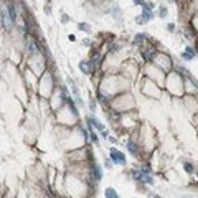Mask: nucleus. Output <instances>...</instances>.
Listing matches in <instances>:
<instances>
[{
	"instance_id": "f257e3e1",
	"label": "nucleus",
	"mask_w": 198,
	"mask_h": 198,
	"mask_svg": "<svg viewBox=\"0 0 198 198\" xmlns=\"http://www.w3.org/2000/svg\"><path fill=\"white\" fill-rule=\"evenodd\" d=\"M111 160L117 165H126V155H124L121 150H117V149H111Z\"/></svg>"
},
{
	"instance_id": "7ed1b4c3",
	"label": "nucleus",
	"mask_w": 198,
	"mask_h": 198,
	"mask_svg": "<svg viewBox=\"0 0 198 198\" xmlns=\"http://www.w3.org/2000/svg\"><path fill=\"white\" fill-rule=\"evenodd\" d=\"M7 10H9V18H10V22H12V23H15V22H17V13H15V7H13V5H9V9H7Z\"/></svg>"
},
{
	"instance_id": "f03ea898",
	"label": "nucleus",
	"mask_w": 198,
	"mask_h": 198,
	"mask_svg": "<svg viewBox=\"0 0 198 198\" xmlns=\"http://www.w3.org/2000/svg\"><path fill=\"white\" fill-rule=\"evenodd\" d=\"M92 173H94V180H99L103 178V168H101V165H94L92 167Z\"/></svg>"
},
{
	"instance_id": "6e6552de",
	"label": "nucleus",
	"mask_w": 198,
	"mask_h": 198,
	"mask_svg": "<svg viewBox=\"0 0 198 198\" xmlns=\"http://www.w3.org/2000/svg\"><path fill=\"white\" fill-rule=\"evenodd\" d=\"M140 180L145 182V183H153V178H152V175H147V173H142V177H140Z\"/></svg>"
},
{
	"instance_id": "423d86ee",
	"label": "nucleus",
	"mask_w": 198,
	"mask_h": 198,
	"mask_svg": "<svg viewBox=\"0 0 198 198\" xmlns=\"http://www.w3.org/2000/svg\"><path fill=\"white\" fill-rule=\"evenodd\" d=\"M106 198H119V195H117V192L114 188H107L106 190Z\"/></svg>"
},
{
	"instance_id": "9b49d317",
	"label": "nucleus",
	"mask_w": 198,
	"mask_h": 198,
	"mask_svg": "<svg viewBox=\"0 0 198 198\" xmlns=\"http://www.w3.org/2000/svg\"><path fill=\"white\" fill-rule=\"evenodd\" d=\"M79 30H84V31H89V25H88V23H79Z\"/></svg>"
},
{
	"instance_id": "0eeeda50",
	"label": "nucleus",
	"mask_w": 198,
	"mask_h": 198,
	"mask_svg": "<svg viewBox=\"0 0 198 198\" xmlns=\"http://www.w3.org/2000/svg\"><path fill=\"white\" fill-rule=\"evenodd\" d=\"M28 50H30V53H36V51H38V45H36V41L31 40V41L28 43Z\"/></svg>"
},
{
	"instance_id": "1a4fd4ad",
	"label": "nucleus",
	"mask_w": 198,
	"mask_h": 198,
	"mask_svg": "<svg viewBox=\"0 0 198 198\" xmlns=\"http://www.w3.org/2000/svg\"><path fill=\"white\" fill-rule=\"evenodd\" d=\"M183 168H185L188 173H193V172H195V167H193V164H190V162H185V164H183Z\"/></svg>"
},
{
	"instance_id": "39448f33",
	"label": "nucleus",
	"mask_w": 198,
	"mask_h": 198,
	"mask_svg": "<svg viewBox=\"0 0 198 198\" xmlns=\"http://www.w3.org/2000/svg\"><path fill=\"white\" fill-rule=\"evenodd\" d=\"M127 149H129V150H131V153H132V155H137V152H139V149H137V145H135L134 142H132V140H129V142H127Z\"/></svg>"
},
{
	"instance_id": "20e7f679",
	"label": "nucleus",
	"mask_w": 198,
	"mask_h": 198,
	"mask_svg": "<svg viewBox=\"0 0 198 198\" xmlns=\"http://www.w3.org/2000/svg\"><path fill=\"white\" fill-rule=\"evenodd\" d=\"M79 68H81V71L84 73V74H89V73H91V63L81 61V63H79Z\"/></svg>"
},
{
	"instance_id": "ddd939ff",
	"label": "nucleus",
	"mask_w": 198,
	"mask_h": 198,
	"mask_svg": "<svg viewBox=\"0 0 198 198\" xmlns=\"http://www.w3.org/2000/svg\"><path fill=\"white\" fill-rule=\"evenodd\" d=\"M134 2H135V3H140V5H142V7L145 5V2H144V0H134Z\"/></svg>"
},
{
	"instance_id": "9d476101",
	"label": "nucleus",
	"mask_w": 198,
	"mask_h": 198,
	"mask_svg": "<svg viewBox=\"0 0 198 198\" xmlns=\"http://www.w3.org/2000/svg\"><path fill=\"white\" fill-rule=\"evenodd\" d=\"M185 53H188L190 56H192V58H195V56H196V53H195V50H193L192 46H187V50H185Z\"/></svg>"
},
{
	"instance_id": "f8f14e48",
	"label": "nucleus",
	"mask_w": 198,
	"mask_h": 198,
	"mask_svg": "<svg viewBox=\"0 0 198 198\" xmlns=\"http://www.w3.org/2000/svg\"><path fill=\"white\" fill-rule=\"evenodd\" d=\"M91 139H92V142H94V144H98V142H99V139H98V135H96V134H94V132H91Z\"/></svg>"
}]
</instances>
